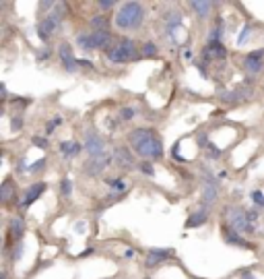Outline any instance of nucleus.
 Listing matches in <instances>:
<instances>
[{
    "label": "nucleus",
    "mask_w": 264,
    "mask_h": 279,
    "mask_svg": "<svg viewBox=\"0 0 264 279\" xmlns=\"http://www.w3.org/2000/svg\"><path fill=\"white\" fill-rule=\"evenodd\" d=\"M208 155H210V158H219V155H221V149H215V147L210 145V149H208Z\"/></svg>",
    "instance_id": "nucleus-44"
},
{
    "label": "nucleus",
    "mask_w": 264,
    "mask_h": 279,
    "mask_svg": "<svg viewBox=\"0 0 264 279\" xmlns=\"http://www.w3.org/2000/svg\"><path fill=\"white\" fill-rule=\"evenodd\" d=\"M140 170H143V174H147V176H153V174H155L153 163H149V161H143V163H140Z\"/></svg>",
    "instance_id": "nucleus-32"
},
{
    "label": "nucleus",
    "mask_w": 264,
    "mask_h": 279,
    "mask_svg": "<svg viewBox=\"0 0 264 279\" xmlns=\"http://www.w3.org/2000/svg\"><path fill=\"white\" fill-rule=\"evenodd\" d=\"M60 122H62L60 118H54L52 122H48V124H46V133H48V135H50V133H54V126H56V124H60Z\"/></svg>",
    "instance_id": "nucleus-38"
},
{
    "label": "nucleus",
    "mask_w": 264,
    "mask_h": 279,
    "mask_svg": "<svg viewBox=\"0 0 264 279\" xmlns=\"http://www.w3.org/2000/svg\"><path fill=\"white\" fill-rule=\"evenodd\" d=\"M165 23L170 25V27H173V25H180L182 23V17L178 13H170V15L165 17Z\"/></svg>",
    "instance_id": "nucleus-26"
},
{
    "label": "nucleus",
    "mask_w": 264,
    "mask_h": 279,
    "mask_svg": "<svg viewBox=\"0 0 264 279\" xmlns=\"http://www.w3.org/2000/svg\"><path fill=\"white\" fill-rule=\"evenodd\" d=\"M23 234H25V221H23V217H13L11 223H8V238L15 240V242H21L23 238Z\"/></svg>",
    "instance_id": "nucleus-14"
},
{
    "label": "nucleus",
    "mask_w": 264,
    "mask_h": 279,
    "mask_svg": "<svg viewBox=\"0 0 264 279\" xmlns=\"http://www.w3.org/2000/svg\"><path fill=\"white\" fill-rule=\"evenodd\" d=\"M54 29H56V25L52 23V21L48 19V17H46L43 21H39V25H38V36H39V40H41V41H48V40H50V36H52V31H54Z\"/></svg>",
    "instance_id": "nucleus-17"
},
{
    "label": "nucleus",
    "mask_w": 264,
    "mask_h": 279,
    "mask_svg": "<svg viewBox=\"0 0 264 279\" xmlns=\"http://www.w3.org/2000/svg\"><path fill=\"white\" fill-rule=\"evenodd\" d=\"M120 116H122V120H132V118L136 116V110L134 108H122Z\"/></svg>",
    "instance_id": "nucleus-29"
},
{
    "label": "nucleus",
    "mask_w": 264,
    "mask_h": 279,
    "mask_svg": "<svg viewBox=\"0 0 264 279\" xmlns=\"http://www.w3.org/2000/svg\"><path fill=\"white\" fill-rule=\"evenodd\" d=\"M15 246H17V248H15V252H13V259H15V260H19V259L23 257V242H17Z\"/></svg>",
    "instance_id": "nucleus-36"
},
{
    "label": "nucleus",
    "mask_w": 264,
    "mask_h": 279,
    "mask_svg": "<svg viewBox=\"0 0 264 279\" xmlns=\"http://www.w3.org/2000/svg\"><path fill=\"white\" fill-rule=\"evenodd\" d=\"M217 200V188H215V182L210 180H205L202 182V203L205 205H210Z\"/></svg>",
    "instance_id": "nucleus-16"
},
{
    "label": "nucleus",
    "mask_w": 264,
    "mask_h": 279,
    "mask_svg": "<svg viewBox=\"0 0 264 279\" xmlns=\"http://www.w3.org/2000/svg\"><path fill=\"white\" fill-rule=\"evenodd\" d=\"M76 43L81 46L83 50H95V43H93V33H81L76 38Z\"/></svg>",
    "instance_id": "nucleus-22"
},
{
    "label": "nucleus",
    "mask_w": 264,
    "mask_h": 279,
    "mask_svg": "<svg viewBox=\"0 0 264 279\" xmlns=\"http://www.w3.org/2000/svg\"><path fill=\"white\" fill-rule=\"evenodd\" d=\"M85 228H87L85 223H76V232H78V234H83V232H85Z\"/></svg>",
    "instance_id": "nucleus-46"
},
{
    "label": "nucleus",
    "mask_w": 264,
    "mask_h": 279,
    "mask_svg": "<svg viewBox=\"0 0 264 279\" xmlns=\"http://www.w3.org/2000/svg\"><path fill=\"white\" fill-rule=\"evenodd\" d=\"M31 143H33V145H38L39 149H46V147H48V141H46L43 137H33V139H31Z\"/></svg>",
    "instance_id": "nucleus-34"
},
{
    "label": "nucleus",
    "mask_w": 264,
    "mask_h": 279,
    "mask_svg": "<svg viewBox=\"0 0 264 279\" xmlns=\"http://www.w3.org/2000/svg\"><path fill=\"white\" fill-rule=\"evenodd\" d=\"M43 163H46V161H43V159H38V161H35V163L31 165L29 170H31V172H38V170H41V168H43Z\"/></svg>",
    "instance_id": "nucleus-43"
},
{
    "label": "nucleus",
    "mask_w": 264,
    "mask_h": 279,
    "mask_svg": "<svg viewBox=\"0 0 264 279\" xmlns=\"http://www.w3.org/2000/svg\"><path fill=\"white\" fill-rule=\"evenodd\" d=\"M242 279H256V277H254V273H250V271H244V273H242Z\"/></svg>",
    "instance_id": "nucleus-45"
},
{
    "label": "nucleus",
    "mask_w": 264,
    "mask_h": 279,
    "mask_svg": "<svg viewBox=\"0 0 264 279\" xmlns=\"http://www.w3.org/2000/svg\"><path fill=\"white\" fill-rule=\"evenodd\" d=\"M83 149H85V147L81 143H62V145H60V153H62L64 158H73V155L81 153Z\"/></svg>",
    "instance_id": "nucleus-20"
},
{
    "label": "nucleus",
    "mask_w": 264,
    "mask_h": 279,
    "mask_svg": "<svg viewBox=\"0 0 264 279\" xmlns=\"http://www.w3.org/2000/svg\"><path fill=\"white\" fill-rule=\"evenodd\" d=\"M78 64H81V66H91L89 60H78Z\"/></svg>",
    "instance_id": "nucleus-47"
},
{
    "label": "nucleus",
    "mask_w": 264,
    "mask_h": 279,
    "mask_svg": "<svg viewBox=\"0 0 264 279\" xmlns=\"http://www.w3.org/2000/svg\"><path fill=\"white\" fill-rule=\"evenodd\" d=\"M208 219V209L207 207H198L190 213L188 221H186V228H198V225H205Z\"/></svg>",
    "instance_id": "nucleus-13"
},
{
    "label": "nucleus",
    "mask_w": 264,
    "mask_h": 279,
    "mask_svg": "<svg viewBox=\"0 0 264 279\" xmlns=\"http://www.w3.org/2000/svg\"><path fill=\"white\" fill-rule=\"evenodd\" d=\"M140 54L147 56V58H155L157 56V46L153 41H147V43H143V48H140Z\"/></svg>",
    "instance_id": "nucleus-25"
},
{
    "label": "nucleus",
    "mask_w": 264,
    "mask_h": 279,
    "mask_svg": "<svg viewBox=\"0 0 264 279\" xmlns=\"http://www.w3.org/2000/svg\"><path fill=\"white\" fill-rule=\"evenodd\" d=\"M208 50H210V54H213V58H219V60H223L227 56V50L221 41H215V43H208Z\"/></svg>",
    "instance_id": "nucleus-23"
},
{
    "label": "nucleus",
    "mask_w": 264,
    "mask_h": 279,
    "mask_svg": "<svg viewBox=\"0 0 264 279\" xmlns=\"http://www.w3.org/2000/svg\"><path fill=\"white\" fill-rule=\"evenodd\" d=\"M248 38H250V25L245 23L244 27H242V33H240V38H237V43H240V46H242V43H245V40H248Z\"/></svg>",
    "instance_id": "nucleus-27"
},
{
    "label": "nucleus",
    "mask_w": 264,
    "mask_h": 279,
    "mask_svg": "<svg viewBox=\"0 0 264 279\" xmlns=\"http://www.w3.org/2000/svg\"><path fill=\"white\" fill-rule=\"evenodd\" d=\"M60 60H62V64H64V68L68 73H75L76 71V64H78V60L75 58V54H73V48L68 46V43H62L60 46Z\"/></svg>",
    "instance_id": "nucleus-9"
},
{
    "label": "nucleus",
    "mask_w": 264,
    "mask_h": 279,
    "mask_svg": "<svg viewBox=\"0 0 264 279\" xmlns=\"http://www.w3.org/2000/svg\"><path fill=\"white\" fill-rule=\"evenodd\" d=\"M43 190H46V184H43V182H35V184H31L27 190H25V195L21 199V205L23 207H29L33 200H38L43 195Z\"/></svg>",
    "instance_id": "nucleus-10"
},
{
    "label": "nucleus",
    "mask_w": 264,
    "mask_h": 279,
    "mask_svg": "<svg viewBox=\"0 0 264 279\" xmlns=\"http://www.w3.org/2000/svg\"><path fill=\"white\" fill-rule=\"evenodd\" d=\"M190 6L194 8V13L200 17V19H207V17L210 15V8H213V4L205 2V0H194V2H190Z\"/></svg>",
    "instance_id": "nucleus-18"
},
{
    "label": "nucleus",
    "mask_w": 264,
    "mask_h": 279,
    "mask_svg": "<svg viewBox=\"0 0 264 279\" xmlns=\"http://www.w3.org/2000/svg\"><path fill=\"white\" fill-rule=\"evenodd\" d=\"M64 11H66L64 4H56L54 11H52V13L48 15V19H50L52 23H54L56 27H60V23H62V17H64Z\"/></svg>",
    "instance_id": "nucleus-21"
},
{
    "label": "nucleus",
    "mask_w": 264,
    "mask_h": 279,
    "mask_svg": "<svg viewBox=\"0 0 264 279\" xmlns=\"http://www.w3.org/2000/svg\"><path fill=\"white\" fill-rule=\"evenodd\" d=\"M113 159H116V163L124 170H132L136 165L134 158H132V151L128 147H116V149H113Z\"/></svg>",
    "instance_id": "nucleus-7"
},
{
    "label": "nucleus",
    "mask_w": 264,
    "mask_h": 279,
    "mask_svg": "<svg viewBox=\"0 0 264 279\" xmlns=\"http://www.w3.org/2000/svg\"><path fill=\"white\" fill-rule=\"evenodd\" d=\"M110 161H112V158H110L108 153L99 155V158H91L89 161H87V163L83 165V172H85V174H89V176H99V174H101V172L110 165Z\"/></svg>",
    "instance_id": "nucleus-6"
},
{
    "label": "nucleus",
    "mask_w": 264,
    "mask_h": 279,
    "mask_svg": "<svg viewBox=\"0 0 264 279\" xmlns=\"http://www.w3.org/2000/svg\"><path fill=\"white\" fill-rule=\"evenodd\" d=\"M85 151L91 155V158H99V155H103V139L97 135V133H93V130H89V133L85 135Z\"/></svg>",
    "instance_id": "nucleus-5"
},
{
    "label": "nucleus",
    "mask_w": 264,
    "mask_h": 279,
    "mask_svg": "<svg viewBox=\"0 0 264 279\" xmlns=\"http://www.w3.org/2000/svg\"><path fill=\"white\" fill-rule=\"evenodd\" d=\"M13 197H17L15 195V188H13V182L11 180H4L2 182V188H0V200H2L4 205H8Z\"/></svg>",
    "instance_id": "nucleus-19"
},
{
    "label": "nucleus",
    "mask_w": 264,
    "mask_h": 279,
    "mask_svg": "<svg viewBox=\"0 0 264 279\" xmlns=\"http://www.w3.org/2000/svg\"><path fill=\"white\" fill-rule=\"evenodd\" d=\"M245 217H248L250 223H254L258 219V211H256V209H248V211H245Z\"/></svg>",
    "instance_id": "nucleus-37"
},
{
    "label": "nucleus",
    "mask_w": 264,
    "mask_h": 279,
    "mask_svg": "<svg viewBox=\"0 0 264 279\" xmlns=\"http://www.w3.org/2000/svg\"><path fill=\"white\" fill-rule=\"evenodd\" d=\"M105 182H108L110 186H113L116 190H124V188H126V184H124V182H122L120 178H110V180H105Z\"/></svg>",
    "instance_id": "nucleus-30"
},
{
    "label": "nucleus",
    "mask_w": 264,
    "mask_h": 279,
    "mask_svg": "<svg viewBox=\"0 0 264 279\" xmlns=\"http://www.w3.org/2000/svg\"><path fill=\"white\" fill-rule=\"evenodd\" d=\"M223 101H231V103L240 101V98H237V91H225L223 93Z\"/></svg>",
    "instance_id": "nucleus-33"
},
{
    "label": "nucleus",
    "mask_w": 264,
    "mask_h": 279,
    "mask_svg": "<svg viewBox=\"0 0 264 279\" xmlns=\"http://www.w3.org/2000/svg\"><path fill=\"white\" fill-rule=\"evenodd\" d=\"M262 64H264V48L250 52V54L245 56V60H244V66L248 68L250 73H258L262 68Z\"/></svg>",
    "instance_id": "nucleus-8"
},
{
    "label": "nucleus",
    "mask_w": 264,
    "mask_h": 279,
    "mask_svg": "<svg viewBox=\"0 0 264 279\" xmlns=\"http://www.w3.org/2000/svg\"><path fill=\"white\" fill-rule=\"evenodd\" d=\"M21 126H23V118H17V116H15V118L11 120V128H13V130H21Z\"/></svg>",
    "instance_id": "nucleus-39"
},
{
    "label": "nucleus",
    "mask_w": 264,
    "mask_h": 279,
    "mask_svg": "<svg viewBox=\"0 0 264 279\" xmlns=\"http://www.w3.org/2000/svg\"><path fill=\"white\" fill-rule=\"evenodd\" d=\"M147 279H151V277H147Z\"/></svg>",
    "instance_id": "nucleus-48"
},
{
    "label": "nucleus",
    "mask_w": 264,
    "mask_h": 279,
    "mask_svg": "<svg viewBox=\"0 0 264 279\" xmlns=\"http://www.w3.org/2000/svg\"><path fill=\"white\" fill-rule=\"evenodd\" d=\"M140 58V52L136 48V43L132 41L130 38H122L116 41L110 52H108V60L113 64H122V62H130V60H138Z\"/></svg>",
    "instance_id": "nucleus-3"
},
{
    "label": "nucleus",
    "mask_w": 264,
    "mask_h": 279,
    "mask_svg": "<svg viewBox=\"0 0 264 279\" xmlns=\"http://www.w3.org/2000/svg\"><path fill=\"white\" fill-rule=\"evenodd\" d=\"M198 145L205 147V149H207V147H210V145H208V137H207V135H198Z\"/></svg>",
    "instance_id": "nucleus-40"
},
{
    "label": "nucleus",
    "mask_w": 264,
    "mask_h": 279,
    "mask_svg": "<svg viewBox=\"0 0 264 279\" xmlns=\"http://www.w3.org/2000/svg\"><path fill=\"white\" fill-rule=\"evenodd\" d=\"M128 141L132 145V149H134V153L140 155V158H145V159H157L163 155V147H161L159 137H157L155 130H151V128L132 130Z\"/></svg>",
    "instance_id": "nucleus-1"
},
{
    "label": "nucleus",
    "mask_w": 264,
    "mask_h": 279,
    "mask_svg": "<svg viewBox=\"0 0 264 279\" xmlns=\"http://www.w3.org/2000/svg\"><path fill=\"white\" fill-rule=\"evenodd\" d=\"M91 27H93L95 31H108L110 23H108V19H105L103 15H95L93 19H91Z\"/></svg>",
    "instance_id": "nucleus-24"
},
{
    "label": "nucleus",
    "mask_w": 264,
    "mask_h": 279,
    "mask_svg": "<svg viewBox=\"0 0 264 279\" xmlns=\"http://www.w3.org/2000/svg\"><path fill=\"white\" fill-rule=\"evenodd\" d=\"M99 6L108 11V8H113V6H116V2H113V0H103V2H99Z\"/></svg>",
    "instance_id": "nucleus-41"
},
{
    "label": "nucleus",
    "mask_w": 264,
    "mask_h": 279,
    "mask_svg": "<svg viewBox=\"0 0 264 279\" xmlns=\"http://www.w3.org/2000/svg\"><path fill=\"white\" fill-rule=\"evenodd\" d=\"M235 91H237V98L240 100H248L252 95V89H245V87H240V89H235Z\"/></svg>",
    "instance_id": "nucleus-35"
},
{
    "label": "nucleus",
    "mask_w": 264,
    "mask_h": 279,
    "mask_svg": "<svg viewBox=\"0 0 264 279\" xmlns=\"http://www.w3.org/2000/svg\"><path fill=\"white\" fill-rule=\"evenodd\" d=\"M227 217H229V225L235 232H240V234H254L256 232L254 230V223L248 221L245 211H242V209H237V207L227 209Z\"/></svg>",
    "instance_id": "nucleus-4"
},
{
    "label": "nucleus",
    "mask_w": 264,
    "mask_h": 279,
    "mask_svg": "<svg viewBox=\"0 0 264 279\" xmlns=\"http://www.w3.org/2000/svg\"><path fill=\"white\" fill-rule=\"evenodd\" d=\"M39 8H41V11H48V8L52 11V8H56V4L54 2H48V0H46V2H39Z\"/></svg>",
    "instance_id": "nucleus-42"
},
{
    "label": "nucleus",
    "mask_w": 264,
    "mask_h": 279,
    "mask_svg": "<svg viewBox=\"0 0 264 279\" xmlns=\"http://www.w3.org/2000/svg\"><path fill=\"white\" fill-rule=\"evenodd\" d=\"M143 6L138 2H124L116 15V25L122 29H136L143 23Z\"/></svg>",
    "instance_id": "nucleus-2"
},
{
    "label": "nucleus",
    "mask_w": 264,
    "mask_h": 279,
    "mask_svg": "<svg viewBox=\"0 0 264 279\" xmlns=\"http://www.w3.org/2000/svg\"><path fill=\"white\" fill-rule=\"evenodd\" d=\"M250 197H252V200H254V203H256L258 207H264V195L260 193V190H254Z\"/></svg>",
    "instance_id": "nucleus-31"
},
{
    "label": "nucleus",
    "mask_w": 264,
    "mask_h": 279,
    "mask_svg": "<svg viewBox=\"0 0 264 279\" xmlns=\"http://www.w3.org/2000/svg\"><path fill=\"white\" fill-rule=\"evenodd\" d=\"M167 257H171V250H163V248H153V250H149L147 252V267H157V265H161L165 263V259Z\"/></svg>",
    "instance_id": "nucleus-12"
},
{
    "label": "nucleus",
    "mask_w": 264,
    "mask_h": 279,
    "mask_svg": "<svg viewBox=\"0 0 264 279\" xmlns=\"http://www.w3.org/2000/svg\"><path fill=\"white\" fill-rule=\"evenodd\" d=\"M112 36L108 31H93V43H95V50H105L110 52L113 46H112Z\"/></svg>",
    "instance_id": "nucleus-15"
},
{
    "label": "nucleus",
    "mask_w": 264,
    "mask_h": 279,
    "mask_svg": "<svg viewBox=\"0 0 264 279\" xmlns=\"http://www.w3.org/2000/svg\"><path fill=\"white\" fill-rule=\"evenodd\" d=\"M225 242L233 244V246H240V248H252L254 250V244H250L240 232H235L233 228H225Z\"/></svg>",
    "instance_id": "nucleus-11"
},
{
    "label": "nucleus",
    "mask_w": 264,
    "mask_h": 279,
    "mask_svg": "<svg viewBox=\"0 0 264 279\" xmlns=\"http://www.w3.org/2000/svg\"><path fill=\"white\" fill-rule=\"evenodd\" d=\"M60 190H62V197H70V193H73V184H70L68 178L62 180V184H60Z\"/></svg>",
    "instance_id": "nucleus-28"
}]
</instances>
